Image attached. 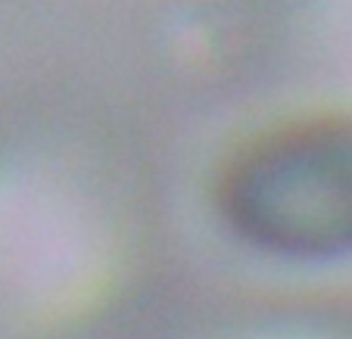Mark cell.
I'll return each mask as SVG.
<instances>
[{"mask_svg":"<svg viewBox=\"0 0 352 339\" xmlns=\"http://www.w3.org/2000/svg\"><path fill=\"white\" fill-rule=\"evenodd\" d=\"M228 212L280 253H352V125L299 131L243 159L228 184Z\"/></svg>","mask_w":352,"mask_h":339,"instance_id":"obj_1","label":"cell"}]
</instances>
